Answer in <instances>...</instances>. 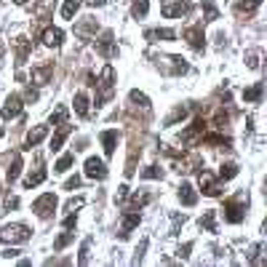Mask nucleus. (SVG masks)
Segmentation results:
<instances>
[{"label":"nucleus","mask_w":267,"mask_h":267,"mask_svg":"<svg viewBox=\"0 0 267 267\" xmlns=\"http://www.w3.org/2000/svg\"><path fill=\"white\" fill-rule=\"evenodd\" d=\"M99 139H102V145H104V155L110 158L112 152H115V147H118V131H102Z\"/></svg>","instance_id":"obj_16"},{"label":"nucleus","mask_w":267,"mask_h":267,"mask_svg":"<svg viewBox=\"0 0 267 267\" xmlns=\"http://www.w3.org/2000/svg\"><path fill=\"white\" fill-rule=\"evenodd\" d=\"M112 80H115V70H112V64H107L102 70V78L94 83V88H99V97H97V107L104 104L110 97H112Z\"/></svg>","instance_id":"obj_1"},{"label":"nucleus","mask_w":267,"mask_h":267,"mask_svg":"<svg viewBox=\"0 0 267 267\" xmlns=\"http://www.w3.org/2000/svg\"><path fill=\"white\" fill-rule=\"evenodd\" d=\"M19 171H22V155H19V152H16V155H14V163L11 166H8V171H6V179H8V182H16V179H19Z\"/></svg>","instance_id":"obj_24"},{"label":"nucleus","mask_w":267,"mask_h":267,"mask_svg":"<svg viewBox=\"0 0 267 267\" xmlns=\"http://www.w3.org/2000/svg\"><path fill=\"white\" fill-rule=\"evenodd\" d=\"M3 120H11V118H19L22 115V97L19 94H11V97L6 99V107H3Z\"/></svg>","instance_id":"obj_7"},{"label":"nucleus","mask_w":267,"mask_h":267,"mask_svg":"<svg viewBox=\"0 0 267 267\" xmlns=\"http://www.w3.org/2000/svg\"><path fill=\"white\" fill-rule=\"evenodd\" d=\"M200 227H206L208 233H216V214L214 211H206L200 216Z\"/></svg>","instance_id":"obj_30"},{"label":"nucleus","mask_w":267,"mask_h":267,"mask_svg":"<svg viewBox=\"0 0 267 267\" xmlns=\"http://www.w3.org/2000/svg\"><path fill=\"white\" fill-rule=\"evenodd\" d=\"M54 208H56V195H54V193H46V195H40V198L32 203V211L40 216V219H49Z\"/></svg>","instance_id":"obj_4"},{"label":"nucleus","mask_w":267,"mask_h":267,"mask_svg":"<svg viewBox=\"0 0 267 267\" xmlns=\"http://www.w3.org/2000/svg\"><path fill=\"white\" fill-rule=\"evenodd\" d=\"M16 206H19V198L8 195V198H6V208H16Z\"/></svg>","instance_id":"obj_45"},{"label":"nucleus","mask_w":267,"mask_h":267,"mask_svg":"<svg viewBox=\"0 0 267 267\" xmlns=\"http://www.w3.org/2000/svg\"><path fill=\"white\" fill-rule=\"evenodd\" d=\"M51 75H54V64H51V62L43 64V67H35V70H32V83L46 85V83L51 80Z\"/></svg>","instance_id":"obj_14"},{"label":"nucleus","mask_w":267,"mask_h":267,"mask_svg":"<svg viewBox=\"0 0 267 267\" xmlns=\"http://www.w3.org/2000/svg\"><path fill=\"white\" fill-rule=\"evenodd\" d=\"M142 176H145V179H160V176H163V171H160L158 166H147L145 171H142Z\"/></svg>","instance_id":"obj_39"},{"label":"nucleus","mask_w":267,"mask_h":267,"mask_svg":"<svg viewBox=\"0 0 267 267\" xmlns=\"http://www.w3.org/2000/svg\"><path fill=\"white\" fill-rule=\"evenodd\" d=\"M203 131H206V120L203 118H195L193 126H190L187 131H182V142H185V145H193L198 137H203Z\"/></svg>","instance_id":"obj_9"},{"label":"nucleus","mask_w":267,"mask_h":267,"mask_svg":"<svg viewBox=\"0 0 267 267\" xmlns=\"http://www.w3.org/2000/svg\"><path fill=\"white\" fill-rule=\"evenodd\" d=\"M147 11H150V0H134V3H131V14H134V19H145Z\"/></svg>","instance_id":"obj_26"},{"label":"nucleus","mask_w":267,"mask_h":267,"mask_svg":"<svg viewBox=\"0 0 267 267\" xmlns=\"http://www.w3.org/2000/svg\"><path fill=\"white\" fill-rule=\"evenodd\" d=\"M40 40H43L46 46H51V49H56V46H62V40H64V32L59 30V27H46V30H43V35H40Z\"/></svg>","instance_id":"obj_12"},{"label":"nucleus","mask_w":267,"mask_h":267,"mask_svg":"<svg viewBox=\"0 0 267 267\" xmlns=\"http://www.w3.org/2000/svg\"><path fill=\"white\" fill-rule=\"evenodd\" d=\"M40 182H46V168H35V171H30V174H27L24 187H27V190H32V187H37Z\"/></svg>","instance_id":"obj_23"},{"label":"nucleus","mask_w":267,"mask_h":267,"mask_svg":"<svg viewBox=\"0 0 267 267\" xmlns=\"http://www.w3.org/2000/svg\"><path fill=\"white\" fill-rule=\"evenodd\" d=\"M78 8H80V0H64V6H62V19H72L75 14H78Z\"/></svg>","instance_id":"obj_28"},{"label":"nucleus","mask_w":267,"mask_h":267,"mask_svg":"<svg viewBox=\"0 0 267 267\" xmlns=\"http://www.w3.org/2000/svg\"><path fill=\"white\" fill-rule=\"evenodd\" d=\"M190 11H193V6L182 3V0H179V3H166L163 6V16L166 19H176V16H182V14H190Z\"/></svg>","instance_id":"obj_13"},{"label":"nucleus","mask_w":267,"mask_h":267,"mask_svg":"<svg viewBox=\"0 0 267 267\" xmlns=\"http://www.w3.org/2000/svg\"><path fill=\"white\" fill-rule=\"evenodd\" d=\"M190 249H193V246H182V249H179V259H187V256H190Z\"/></svg>","instance_id":"obj_46"},{"label":"nucleus","mask_w":267,"mask_h":267,"mask_svg":"<svg viewBox=\"0 0 267 267\" xmlns=\"http://www.w3.org/2000/svg\"><path fill=\"white\" fill-rule=\"evenodd\" d=\"M222 211H225V219L230 225H238V222H243V211H246V203H243V198H227L225 200V206H222Z\"/></svg>","instance_id":"obj_2"},{"label":"nucleus","mask_w":267,"mask_h":267,"mask_svg":"<svg viewBox=\"0 0 267 267\" xmlns=\"http://www.w3.org/2000/svg\"><path fill=\"white\" fill-rule=\"evenodd\" d=\"M72 241H75V235H72V233H62V235L54 241V249H56V251H62L64 246H70Z\"/></svg>","instance_id":"obj_33"},{"label":"nucleus","mask_w":267,"mask_h":267,"mask_svg":"<svg viewBox=\"0 0 267 267\" xmlns=\"http://www.w3.org/2000/svg\"><path fill=\"white\" fill-rule=\"evenodd\" d=\"M259 6H262V0H238V3H235V14H241V16L246 14V16H249V14H254Z\"/></svg>","instance_id":"obj_22"},{"label":"nucleus","mask_w":267,"mask_h":267,"mask_svg":"<svg viewBox=\"0 0 267 267\" xmlns=\"http://www.w3.org/2000/svg\"><path fill=\"white\" fill-rule=\"evenodd\" d=\"M46 137H49V126H37V128H32L30 134H27V139H24V150L37 147Z\"/></svg>","instance_id":"obj_10"},{"label":"nucleus","mask_w":267,"mask_h":267,"mask_svg":"<svg viewBox=\"0 0 267 267\" xmlns=\"http://www.w3.org/2000/svg\"><path fill=\"white\" fill-rule=\"evenodd\" d=\"M75 112H78L80 118H88V97L85 94H75Z\"/></svg>","instance_id":"obj_25"},{"label":"nucleus","mask_w":267,"mask_h":267,"mask_svg":"<svg viewBox=\"0 0 267 267\" xmlns=\"http://www.w3.org/2000/svg\"><path fill=\"white\" fill-rule=\"evenodd\" d=\"M64 227H67V230H72V227H75V214H70L64 219Z\"/></svg>","instance_id":"obj_47"},{"label":"nucleus","mask_w":267,"mask_h":267,"mask_svg":"<svg viewBox=\"0 0 267 267\" xmlns=\"http://www.w3.org/2000/svg\"><path fill=\"white\" fill-rule=\"evenodd\" d=\"M0 137H3V126H0Z\"/></svg>","instance_id":"obj_53"},{"label":"nucleus","mask_w":267,"mask_h":267,"mask_svg":"<svg viewBox=\"0 0 267 267\" xmlns=\"http://www.w3.org/2000/svg\"><path fill=\"white\" fill-rule=\"evenodd\" d=\"M0 241H6V243H27L30 241V230H27L24 225H6L3 230H0Z\"/></svg>","instance_id":"obj_3"},{"label":"nucleus","mask_w":267,"mask_h":267,"mask_svg":"<svg viewBox=\"0 0 267 267\" xmlns=\"http://www.w3.org/2000/svg\"><path fill=\"white\" fill-rule=\"evenodd\" d=\"M16 254H19L16 249H6V251H3V256H6V259H11V256H16Z\"/></svg>","instance_id":"obj_49"},{"label":"nucleus","mask_w":267,"mask_h":267,"mask_svg":"<svg viewBox=\"0 0 267 267\" xmlns=\"http://www.w3.org/2000/svg\"><path fill=\"white\" fill-rule=\"evenodd\" d=\"M185 115H187V110H185V107H179V110L174 112V115H171V118L166 120V126H174V123H176V120H182Z\"/></svg>","instance_id":"obj_40"},{"label":"nucleus","mask_w":267,"mask_h":267,"mask_svg":"<svg viewBox=\"0 0 267 267\" xmlns=\"http://www.w3.org/2000/svg\"><path fill=\"white\" fill-rule=\"evenodd\" d=\"M85 176L88 179H107V166L99 158H88L85 160Z\"/></svg>","instance_id":"obj_8"},{"label":"nucleus","mask_w":267,"mask_h":267,"mask_svg":"<svg viewBox=\"0 0 267 267\" xmlns=\"http://www.w3.org/2000/svg\"><path fill=\"white\" fill-rule=\"evenodd\" d=\"M145 37L150 43H158V40H176V32L174 30H147Z\"/></svg>","instance_id":"obj_19"},{"label":"nucleus","mask_w":267,"mask_h":267,"mask_svg":"<svg viewBox=\"0 0 267 267\" xmlns=\"http://www.w3.org/2000/svg\"><path fill=\"white\" fill-rule=\"evenodd\" d=\"M171 62H174V75H182V72H187V62L182 59V56H171Z\"/></svg>","instance_id":"obj_37"},{"label":"nucleus","mask_w":267,"mask_h":267,"mask_svg":"<svg viewBox=\"0 0 267 267\" xmlns=\"http://www.w3.org/2000/svg\"><path fill=\"white\" fill-rule=\"evenodd\" d=\"M75 163V155H72V152H67V155H62L59 160H56V166H54V171H56V174H64V171L67 168H70Z\"/></svg>","instance_id":"obj_29"},{"label":"nucleus","mask_w":267,"mask_h":267,"mask_svg":"<svg viewBox=\"0 0 267 267\" xmlns=\"http://www.w3.org/2000/svg\"><path fill=\"white\" fill-rule=\"evenodd\" d=\"M126 195H128V187L123 185V187H118V195H115V200H118V203H123V200H126Z\"/></svg>","instance_id":"obj_43"},{"label":"nucleus","mask_w":267,"mask_h":267,"mask_svg":"<svg viewBox=\"0 0 267 267\" xmlns=\"http://www.w3.org/2000/svg\"><path fill=\"white\" fill-rule=\"evenodd\" d=\"M145 203H150V195H134V198H131V206H128V208H131V211H139V208L145 206Z\"/></svg>","instance_id":"obj_36"},{"label":"nucleus","mask_w":267,"mask_h":267,"mask_svg":"<svg viewBox=\"0 0 267 267\" xmlns=\"http://www.w3.org/2000/svg\"><path fill=\"white\" fill-rule=\"evenodd\" d=\"M62 123H67V107H56L51 115V126H62Z\"/></svg>","instance_id":"obj_35"},{"label":"nucleus","mask_w":267,"mask_h":267,"mask_svg":"<svg viewBox=\"0 0 267 267\" xmlns=\"http://www.w3.org/2000/svg\"><path fill=\"white\" fill-rule=\"evenodd\" d=\"M203 14H206V22H214V19H219V11H216V6H214V0H203Z\"/></svg>","instance_id":"obj_31"},{"label":"nucleus","mask_w":267,"mask_h":267,"mask_svg":"<svg viewBox=\"0 0 267 267\" xmlns=\"http://www.w3.org/2000/svg\"><path fill=\"white\" fill-rule=\"evenodd\" d=\"M185 40L193 46L195 51H203V46H206V35H203V24H193V27H187L185 30Z\"/></svg>","instance_id":"obj_6"},{"label":"nucleus","mask_w":267,"mask_h":267,"mask_svg":"<svg viewBox=\"0 0 267 267\" xmlns=\"http://www.w3.org/2000/svg\"><path fill=\"white\" fill-rule=\"evenodd\" d=\"M0 56H3V43H0Z\"/></svg>","instance_id":"obj_52"},{"label":"nucleus","mask_w":267,"mask_h":267,"mask_svg":"<svg viewBox=\"0 0 267 267\" xmlns=\"http://www.w3.org/2000/svg\"><path fill=\"white\" fill-rule=\"evenodd\" d=\"M30 49H32V40H27V37H16V64H19V67L27 62Z\"/></svg>","instance_id":"obj_17"},{"label":"nucleus","mask_w":267,"mask_h":267,"mask_svg":"<svg viewBox=\"0 0 267 267\" xmlns=\"http://www.w3.org/2000/svg\"><path fill=\"white\" fill-rule=\"evenodd\" d=\"M235 174H238L235 163H222V168H219V179H233Z\"/></svg>","instance_id":"obj_34"},{"label":"nucleus","mask_w":267,"mask_h":267,"mask_svg":"<svg viewBox=\"0 0 267 267\" xmlns=\"http://www.w3.org/2000/svg\"><path fill=\"white\" fill-rule=\"evenodd\" d=\"M262 94H264V85H262V83H254L251 88L243 91V99H246V102H259Z\"/></svg>","instance_id":"obj_27"},{"label":"nucleus","mask_w":267,"mask_h":267,"mask_svg":"<svg viewBox=\"0 0 267 267\" xmlns=\"http://www.w3.org/2000/svg\"><path fill=\"white\" fill-rule=\"evenodd\" d=\"M139 225V211H126V216H123V227H120V238H128L131 235V230Z\"/></svg>","instance_id":"obj_18"},{"label":"nucleus","mask_w":267,"mask_h":267,"mask_svg":"<svg viewBox=\"0 0 267 267\" xmlns=\"http://www.w3.org/2000/svg\"><path fill=\"white\" fill-rule=\"evenodd\" d=\"M249 67H254V70L259 67V62H256V54H249Z\"/></svg>","instance_id":"obj_48"},{"label":"nucleus","mask_w":267,"mask_h":267,"mask_svg":"<svg viewBox=\"0 0 267 267\" xmlns=\"http://www.w3.org/2000/svg\"><path fill=\"white\" fill-rule=\"evenodd\" d=\"M131 102H137L139 107H145V110H150V99L145 97V94H139V91H131Z\"/></svg>","instance_id":"obj_38"},{"label":"nucleus","mask_w":267,"mask_h":267,"mask_svg":"<svg viewBox=\"0 0 267 267\" xmlns=\"http://www.w3.org/2000/svg\"><path fill=\"white\" fill-rule=\"evenodd\" d=\"M88 246H91V241H85L83 246H80V264H88Z\"/></svg>","instance_id":"obj_41"},{"label":"nucleus","mask_w":267,"mask_h":267,"mask_svg":"<svg viewBox=\"0 0 267 267\" xmlns=\"http://www.w3.org/2000/svg\"><path fill=\"white\" fill-rule=\"evenodd\" d=\"M97 54L104 56V59H115L118 56V43H115V37H112V32H104L97 40Z\"/></svg>","instance_id":"obj_5"},{"label":"nucleus","mask_w":267,"mask_h":267,"mask_svg":"<svg viewBox=\"0 0 267 267\" xmlns=\"http://www.w3.org/2000/svg\"><path fill=\"white\" fill-rule=\"evenodd\" d=\"M14 3H19V6H22V3H27V0H14Z\"/></svg>","instance_id":"obj_51"},{"label":"nucleus","mask_w":267,"mask_h":267,"mask_svg":"<svg viewBox=\"0 0 267 267\" xmlns=\"http://www.w3.org/2000/svg\"><path fill=\"white\" fill-rule=\"evenodd\" d=\"M72 134V126H67V123H62V128L54 134V139H51V150L56 152V150H62V145H64V139Z\"/></svg>","instance_id":"obj_21"},{"label":"nucleus","mask_w":267,"mask_h":267,"mask_svg":"<svg viewBox=\"0 0 267 267\" xmlns=\"http://www.w3.org/2000/svg\"><path fill=\"white\" fill-rule=\"evenodd\" d=\"M179 200H182L185 206H195V203H198V193L193 190V185L185 182L182 187H179Z\"/></svg>","instance_id":"obj_20"},{"label":"nucleus","mask_w":267,"mask_h":267,"mask_svg":"<svg viewBox=\"0 0 267 267\" xmlns=\"http://www.w3.org/2000/svg\"><path fill=\"white\" fill-rule=\"evenodd\" d=\"M200 190H203L206 195H211V198H216L219 193H222V187L216 185L214 174H208V171H203V174H200Z\"/></svg>","instance_id":"obj_11"},{"label":"nucleus","mask_w":267,"mask_h":267,"mask_svg":"<svg viewBox=\"0 0 267 267\" xmlns=\"http://www.w3.org/2000/svg\"><path fill=\"white\" fill-rule=\"evenodd\" d=\"M206 145H222V147H230L233 142L227 139V137H219V134H208V137H203Z\"/></svg>","instance_id":"obj_32"},{"label":"nucleus","mask_w":267,"mask_h":267,"mask_svg":"<svg viewBox=\"0 0 267 267\" xmlns=\"http://www.w3.org/2000/svg\"><path fill=\"white\" fill-rule=\"evenodd\" d=\"M75 187H80V176H70L64 182V190H75Z\"/></svg>","instance_id":"obj_42"},{"label":"nucleus","mask_w":267,"mask_h":267,"mask_svg":"<svg viewBox=\"0 0 267 267\" xmlns=\"http://www.w3.org/2000/svg\"><path fill=\"white\" fill-rule=\"evenodd\" d=\"M91 6H104V0H88Z\"/></svg>","instance_id":"obj_50"},{"label":"nucleus","mask_w":267,"mask_h":267,"mask_svg":"<svg viewBox=\"0 0 267 267\" xmlns=\"http://www.w3.org/2000/svg\"><path fill=\"white\" fill-rule=\"evenodd\" d=\"M94 32H97V19H94V16L83 19V22H80L78 27H75V35L83 37V40H88V37H91Z\"/></svg>","instance_id":"obj_15"},{"label":"nucleus","mask_w":267,"mask_h":267,"mask_svg":"<svg viewBox=\"0 0 267 267\" xmlns=\"http://www.w3.org/2000/svg\"><path fill=\"white\" fill-rule=\"evenodd\" d=\"M24 99H27V102H37V91H35V88H27V91H24Z\"/></svg>","instance_id":"obj_44"}]
</instances>
